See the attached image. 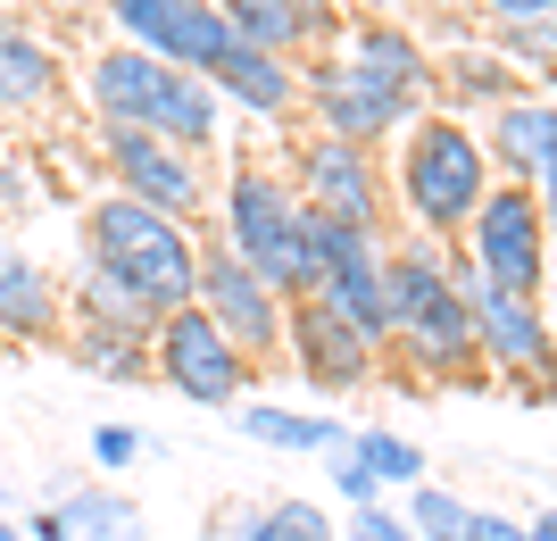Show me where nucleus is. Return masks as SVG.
<instances>
[{
    "label": "nucleus",
    "instance_id": "obj_5",
    "mask_svg": "<svg viewBox=\"0 0 557 541\" xmlns=\"http://www.w3.org/2000/svg\"><path fill=\"white\" fill-rule=\"evenodd\" d=\"M483 192H491L483 134H466L458 118H417L408 150H399V200H408V217L442 234V225H466L483 209Z\"/></svg>",
    "mask_w": 557,
    "mask_h": 541
},
{
    "label": "nucleus",
    "instance_id": "obj_27",
    "mask_svg": "<svg viewBox=\"0 0 557 541\" xmlns=\"http://www.w3.org/2000/svg\"><path fill=\"white\" fill-rule=\"evenodd\" d=\"M333 492H342L349 508H383V483H374V475L358 467V458H349V442L333 450Z\"/></svg>",
    "mask_w": 557,
    "mask_h": 541
},
{
    "label": "nucleus",
    "instance_id": "obj_8",
    "mask_svg": "<svg viewBox=\"0 0 557 541\" xmlns=\"http://www.w3.org/2000/svg\"><path fill=\"white\" fill-rule=\"evenodd\" d=\"M474 225V275L483 283H499V292H516V300H533L541 283V267H549V225H541V200L533 192H516V184H499V192H483V209L466 217Z\"/></svg>",
    "mask_w": 557,
    "mask_h": 541
},
{
    "label": "nucleus",
    "instance_id": "obj_32",
    "mask_svg": "<svg viewBox=\"0 0 557 541\" xmlns=\"http://www.w3.org/2000/svg\"><path fill=\"white\" fill-rule=\"evenodd\" d=\"M541 192L557 200V118H549V150H541Z\"/></svg>",
    "mask_w": 557,
    "mask_h": 541
},
{
    "label": "nucleus",
    "instance_id": "obj_12",
    "mask_svg": "<svg viewBox=\"0 0 557 541\" xmlns=\"http://www.w3.org/2000/svg\"><path fill=\"white\" fill-rule=\"evenodd\" d=\"M466 308H474V351L483 358H499V367H549V317H541L533 300H516V292H499V283H483V275H466Z\"/></svg>",
    "mask_w": 557,
    "mask_h": 541
},
{
    "label": "nucleus",
    "instance_id": "obj_24",
    "mask_svg": "<svg viewBox=\"0 0 557 541\" xmlns=\"http://www.w3.org/2000/svg\"><path fill=\"white\" fill-rule=\"evenodd\" d=\"M349 458H358L374 483H399V492H417V483H424V450L408 442V433H392V425H367V433H349Z\"/></svg>",
    "mask_w": 557,
    "mask_h": 541
},
{
    "label": "nucleus",
    "instance_id": "obj_31",
    "mask_svg": "<svg viewBox=\"0 0 557 541\" xmlns=\"http://www.w3.org/2000/svg\"><path fill=\"white\" fill-rule=\"evenodd\" d=\"M474 541H524V525L499 517V508H483V517H474Z\"/></svg>",
    "mask_w": 557,
    "mask_h": 541
},
{
    "label": "nucleus",
    "instance_id": "obj_16",
    "mask_svg": "<svg viewBox=\"0 0 557 541\" xmlns=\"http://www.w3.org/2000/svg\"><path fill=\"white\" fill-rule=\"evenodd\" d=\"M0 333L9 342H50L59 333V283L9 242H0Z\"/></svg>",
    "mask_w": 557,
    "mask_h": 541
},
{
    "label": "nucleus",
    "instance_id": "obj_10",
    "mask_svg": "<svg viewBox=\"0 0 557 541\" xmlns=\"http://www.w3.org/2000/svg\"><path fill=\"white\" fill-rule=\"evenodd\" d=\"M191 308H209V325L225 333L242 358L283 351V300H275V292H267V283H258L242 259H233L225 242H216V250H200V283H191Z\"/></svg>",
    "mask_w": 557,
    "mask_h": 541
},
{
    "label": "nucleus",
    "instance_id": "obj_3",
    "mask_svg": "<svg viewBox=\"0 0 557 541\" xmlns=\"http://www.w3.org/2000/svg\"><path fill=\"white\" fill-rule=\"evenodd\" d=\"M225 250L250 267L275 300L283 292H292V300L317 292V209H308L283 175L242 167V175L225 184Z\"/></svg>",
    "mask_w": 557,
    "mask_h": 541
},
{
    "label": "nucleus",
    "instance_id": "obj_20",
    "mask_svg": "<svg viewBox=\"0 0 557 541\" xmlns=\"http://www.w3.org/2000/svg\"><path fill=\"white\" fill-rule=\"evenodd\" d=\"M250 442H267V450H342L349 433L325 417V408H267V401H233L225 408Z\"/></svg>",
    "mask_w": 557,
    "mask_h": 541
},
{
    "label": "nucleus",
    "instance_id": "obj_28",
    "mask_svg": "<svg viewBox=\"0 0 557 541\" xmlns=\"http://www.w3.org/2000/svg\"><path fill=\"white\" fill-rule=\"evenodd\" d=\"M141 450H150V442H141L134 425H100V433H92V458H100L109 475H125V467L141 458Z\"/></svg>",
    "mask_w": 557,
    "mask_h": 541
},
{
    "label": "nucleus",
    "instance_id": "obj_18",
    "mask_svg": "<svg viewBox=\"0 0 557 541\" xmlns=\"http://www.w3.org/2000/svg\"><path fill=\"white\" fill-rule=\"evenodd\" d=\"M209 93H233L242 109H258V118H275V109H292V93H300V75L283 67L275 50H250V42H233L225 59H216Z\"/></svg>",
    "mask_w": 557,
    "mask_h": 541
},
{
    "label": "nucleus",
    "instance_id": "obj_26",
    "mask_svg": "<svg viewBox=\"0 0 557 541\" xmlns=\"http://www.w3.org/2000/svg\"><path fill=\"white\" fill-rule=\"evenodd\" d=\"M399 517H408V533H417V541H474V517H483V508L458 500V492H442V483H417Z\"/></svg>",
    "mask_w": 557,
    "mask_h": 541
},
{
    "label": "nucleus",
    "instance_id": "obj_14",
    "mask_svg": "<svg viewBox=\"0 0 557 541\" xmlns=\"http://www.w3.org/2000/svg\"><path fill=\"white\" fill-rule=\"evenodd\" d=\"M308 100L325 109V134H333V142H358V150H367V142H383L392 125H408V109H417V100H399V93H383V84H367L358 67H317V75H308Z\"/></svg>",
    "mask_w": 557,
    "mask_h": 541
},
{
    "label": "nucleus",
    "instance_id": "obj_33",
    "mask_svg": "<svg viewBox=\"0 0 557 541\" xmlns=\"http://www.w3.org/2000/svg\"><path fill=\"white\" fill-rule=\"evenodd\" d=\"M541 225H549V242H557V200H541Z\"/></svg>",
    "mask_w": 557,
    "mask_h": 541
},
{
    "label": "nucleus",
    "instance_id": "obj_13",
    "mask_svg": "<svg viewBox=\"0 0 557 541\" xmlns=\"http://www.w3.org/2000/svg\"><path fill=\"white\" fill-rule=\"evenodd\" d=\"M150 525H141V500L116 492V483H67V492L50 500V508H34V525H25V541H141Z\"/></svg>",
    "mask_w": 557,
    "mask_h": 541
},
{
    "label": "nucleus",
    "instance_id": "obj_34",
    "mask_svg": "<svg viewBox=\"0 0 557 541\" xmlns=\"http://www.w3.org/2000/svg\"><path fill=\"white\" fill-rule=\"evenodd\" d=\"M0 541H25V533H17V525H9V517H0Z\"/></svg>",
    "mask_w": 557,
    "mask_h": 541
},
{
    "label": "nucleus",
    "instance_id": "obj_17",
    "mask_svg": "<svg viewBox=\"0 0 557 541\" xmlns=\"http://www.w3.org/2000/svg\"><path fill=\"white\" fill-rule=\"evenodd\" d=\"M233 25V42H250V50H292L308 42V34H325V0H216Z\"/></svg>",
    "mask_w": 557,
    "mask_h": 541
},
{
    "label": "nucleus",
    "instance_id": "obj_2",
    "mask_svg": "<svg viewBox=\"0 0 557 541\" xmlns=\"http://www.w3.org/2000/svg\"><path fill=\"white\" fill-rule=\"evenodd\" d=\"M84 100H92L100 125H134V134H159L175 150H209L216 142V93L209 75H184L166 59H141V50H100L84 67Z\"/></svg>",
    "mask_w": 557,
    "mask_h": 541
},
{
    "label": "nucleus",
    "instance_id": "obj_15",
    "mask_svg": "<svg viewBox=\"0 0 557 541\" xmlns=\"http://www.w3.org/2000/svg\"><path fill=\"white\" fill-rule=\"evenodd\" d=\"M283 342L300 351V367L325 383V392H349V383H367V367H374V342H367V333H349L342 317L317 300V292L300 300V325L283 333Z\"/></svg>",
    "mask_w": 557,
    "mask_h": 541
},
{
    "label": "nucleus",
    "instance_id": "obj_22",
    "mask_svg": "<svg viewBox=\"0 0 557 541\" xmlns=\"http://www.w3.org/2000/svg\"><path fill=\"white\" fill-rule=\"evenodd\" d=\"M349 67L367 75V84H383V93L417 100V84H424V50L408 42V34H392V25H367V34H358V50H349Z\"/></svg>",
    "mask_w": 557,
    "mask_h": 541
},
{
    "label": "nucleus",
    "instance_id": "obj_1",
    "mask_svg": "<svg viewBox=\"0 0 557 541\" xmlns=\"http://www.w3.org/2000/svg\"><path fill=\"white\" fill-rule=\"evenodd\" d=\"M84 250H92V275H109L134 308H150V317L191 308V283H200V242H191V225H175V217L109 192V200L84 217Z\"/></svg>",
    "mask_w": 557,
    "mask_h": 541
},
{
    "label": "nucleus",
    "instance_id": "obj_23",
    "mask_svg": "<svg viewBox=\"0 0 557 541\" xmlns=\"http://www.w3.org/2000/svg\"><path fill=\"white\" fill-rule=\"evenodd\" d=\"M75 367H92V376H109V383H134V376H150V333L92 325V317H84V333H75Z\"/></svg>",
    "mask_w": 557,
    "mask_h": 541
},
{
    "label": "nucleus",
    "instance_id": "obj_29",
    "mask_svg": "<svg viewBox=\"0 0 557 541\" xmlns=\"http://www.w3.org/2000/svg\"><path fill=\"white\" fill-rule=\"evenodd\" d=\"M342 541H417V533H408V517H392V508H358V525H349Z\"/></svg>",
    "mask_w": 557,
    "mask_h": 541
},
{
    "label": "nucleus",
    "instance_id": "obj_7",
    "mask_svg": "<svg viewBox=\"0 0 557 541\" xmlns=\"http://www.w3.org/2000/svg\"><path fill=\"white\" fill-rule=\"evenodd\" d=\"M150 376H166L184 401H200V408H233L242 383H250V358L209 325V308H175V317L150 325Z\"/></svg>",
    "mask_w": 557,
    "mask_h": 541
},
{
    "label": "nucleus",
    "instance_id": "obj_30",
    "mask_svg": "<svg viewBox=\"0 0 557 541\" xmlns=\"http://www.w3.org/2000/svg\"><path fill=\"white\" fill-rule=\"evenodd\" d=\"M483 9H499L508 25H541V17H557V0H483Z\"/></svg>",
    "mask_w": 557,
    "mask_h": 541
},
{
    "label": "nucleus",
    "instance_id": "obj_9",
    "mask_svg": "<svg viewBox=\"0 0 557 541\" xmlns=\"http://www.w3.org/2000/svg\"><path fill=\"white\" fill-rule=\"evenodd\" d=\"M100 150H109V175L125 200H141V209L175 217V225H191L200 217V167H191V150H175V142L159 134H134V125H100Z\"/></svg>",
    "mask_w": 557,
    "mask_h": 541
},
{
    "label": "nucleus",
    "instance_id": "obj_11",
    "mask_svg": "<svg viewBox=\"0 0 557 541\" xmlns=\"http://www.w3.org/2000/svg\"><path fill=\"white\" fill-rule=\"evenodd\" d=\"M317 217H333V225H358V234H374V217H383V184H374V159L358 150V142H308L300 150V184H292Z\"/></svg>",
    "mask_w": 557,
    "mask_h": 541
},
{
    "label": "nucleus",
    "instance_id": "obj_6",
    "mask_svg": "<svg viewBox=\"0 0 557 541\" xmlns=\"http://www.w3.org/2000/svg\"><path fill=\"white\" fill-rule=\"evenodd\" d=\"M109 25L125 34V50L141 59H166L184 75H216V59L233 50V25L216 0H100Z\"/></svg>",
    "mask_w": 557,
    "mask_h": 541
},
{
    "label": "nucleus",
    "instance_id": "obj_25",
    "mask_svg": "<svg viewBox=\"0 0 557 541\" xmlns=\"http://www.w3.org/2000/svg\"><path fill=\"white\" fill-rule=\"evenodd\" d=\"M233 541H342V533H333V517L317 500H267V508H250L233 525Z\"/></svg>",
    "mask_w": 557,
    "mask_h": 541
},
{
    "label": "nucleus",
    "instance_id": "obj_21",
    "mask_svg": "<svg viewBox=\"0 0 557 541\" xmlns=\"http://www.w3.org/2000/svg\"><path fill=\"white\" fill-rule=\"evenodd\" d=\"M549 100H499V118H491L483 150H499V167H516V175H541V150H549Z\"/></svg>",
    "mask_w": 557,
    "mask_h": 541
},
{
    "label": "nucleus",
    "instance_id": "obj_4",
    "mask_svg": "<svg viewBox=\"0 0 557 541\" xmlns=\"http://www.w3.org/2000/svg\"><path fill=\"white\" fill-rule=\"evenodd\" d=\"M383 300H392V342H408L424 376H466L474 367V308H466V283L442 267V250H399L383 259Z\"/></svg>",
    "mask_w": 557,
    "mask_h": 541
},
{
    "label": "nucleus",
    "instance_id": "obj_19",
    "mask_svg": "<svg viewBox=\"0 0 557 541\" xmlns=\"http://www.w3.org/2000/svg\"><path fill=\"white\" fill-rule=\"evenodd\" d=\"M50 93H59L50 42H34V25L0 17V109H42Z\"/></svg>",
    "mask_w": 557,
    "mask_h": 541
}]
</instances>
